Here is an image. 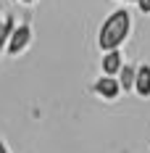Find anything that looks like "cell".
Listing matches in <instances>:
<instances>
[{
    "label": "cell",
    "mask_w": 150,
    "mask_h": 153,
    "mask_svg": "<svg viewBox=\"0 0 150 153\" xmlns=\"http://www.w3.org/2000/svg\"><path fill=\"white\" fill-rule=\"evenodd\" d=\"M129 32H132V16H129V11H126V8H116V11L100 24L98 48H100L103 53L105 50H113V48H121L126 42Z\"/></svg>",
    "instance_id": "6da1fadb"
},
{
    "label": "cell",
    "mask_w": 150,
    "mask_h": 153,
    "mask_svg": "<svg viewBox=\"0 0 150 153\" xmlns=\"http://www.w3.org/2000/svg\"><path fill=\"white\" fill-rule=\"evenodd\" d=\"M32 45V24H16V29L11 32L8 42H5V53L8 56H21L27 48Z\"/></svg>",
    "instance_id": "7a4b0ae2"
},
{
    "label": "cell",
    "mask_w": 150,
    "mask_h": 153,
    "mask_svg": "<svg viewBox=\"0 0 150 153\" xmlns=\"http://www.w3.org/2000/svg\"><path fill=\"white\" fill-rule=\"evenodd\" d=\"M92 90L98 92L103 100H116L121 95V85H119V79L116 76H108L103 74L100 79H95V85H92Z\"/></svg>",
    "instance_id": "3957f363"
},
{
    "label": "cell",
    "mask_w": 150,
    "mask_h": 153,
    "mask_svg": "<svg viewBox=\"0 0 150 153\" xmlns=\"http://www.w3.org/2000/svg\"><path fill=\"white\" fill-rule=\"evenodd\" d=\"M121 66H124V53H121V48H113V50H105V53H103V61H100L103 74L116 76Z\"/></svg>",
    "instance_id": "277c9868"
},
{
    "label": "cell",
    "mask_w": 150,
    "mask_h": 153,
    "mask_svg": "<svg viewBox=\"0 0 150 153\" xmlns=\"http://www.w3.org/2000/svg\"><path fill=\"white\" fill-rule=\"evenodd\" d=\"M134 92L140 98H150V63H140V66H137Z\"/></svg>",
    "instance_id": "5b68a950"
},
{
    "label": "cell",
    "mask_w": 150,
    "mask_h": 153,
    "mask_svg": "<svg viewBox=\"0 0 150 153\" xmlns=\"http://www.w3.org/2000/svg\"><path fill=\"white\" fill-rule=\"evenodd\" d=\"M134 74H137V66H132V63H124L119 69L116 79L121 85V92H134Z\"/></svg>",
    "instance_id": "8992f818"
},
{
    "label": "cell",
    "mask_w": 150,
    "mask_h": 153,
    "mask_svg": "<svg viewBox=\"0 0 150 153\" xmlns=\"http://www.w3.org/2000/svg\"><path fill=\"white\" fill-rule=\"evenodd\" d=\"M13 29H16V16L8 13L3 21H0V50H5V42H8V37H11Z\"/></svg>",
    "instance_id": "52a82bcc"
},
{
    "label": "cell",
    "mask_w": 150,
    "mask_h": 153,
    "mask_svg": "<svg viewBox=\"0 0 150 153\" xmlns=\"http://www.w3.org/2000/svg\"><path fill=\"white\" fill-rule=\"evenodd\" d=\"M137 8H140V13H150V0H134Z\"/></svg>",
    "instance_id": "ba28073f"
},
{
    "label": "cell",
    "mask_w": 150,
    "mask_h": 153,
    "mask_svg": "<svg viewBox=\"0 0 150 153\" xmlns=\"http://www.w3.org/2000/svg\"><path fill=\"white\" fill-rule=\"evenodd\" d=\"M0 153H8V148H5V143L0 140Z\"/></svg>",
    "instance_id": "9c48e42d"
},
{
    "label": "cell",
    "mask_w": 150,
    "mask_h": 153,
    "mask_svg": "<svg viewBox=\"0 0 150 153\" xmlns=\"http://www.w3.org/2000/svg\"><path fill=\"white\" fill-rule=\"evenodd\" d=\"M18 3H24V5H32V3H34V0H18Z\"/></svg>",
    "instance_id": "30bf717a"
},
{
    "label": "cell",
    "mask_w": 150,
    "mask_h": 153,
    "mask_svg": "<svg viewBox=\"0 0 150 153\" xmlns=\"http://www.w3.org/2000/svg\"><path fill=\"white\" fill-rule=\"evenodd\" d=\"M121 3H132V0H121Z\"/></svg>",
    "instance_id": "8fae6325"
},
{
    "label": "cell",
    "mask_w": 150,
    "mask_h": 153,
    "mask_svg": "<svg viewBox=\"0 0 150 153\" xmlns=\"http://www.w3.org/2000/svg\"><path fill=\"white\" fill-rule=\"evenodd\" d=\"M132 3H134V0H132Z\"/></svg>",
    "instance_id": "7c38bea8"
}]
</instances>
